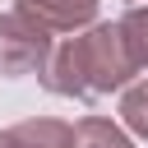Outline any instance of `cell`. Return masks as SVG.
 I'll return each instance as SVG.
<instances>
[{
	"label": "cell",
	"instance_id": "cell-1",
	"mask_svg": "<svg viewBox=\"0 0 148 148\" xmlns=\"http://www.w3.org/2000/svg\"><path fill=\"white\" fill-rule=\"evenodd\" d=\"M74 56H79V74H83V97H106V92H120L130 79H139V60L120 32V18L116 23H88L83 32H74Z\"/></svg>",
	"mask_w": 148,
	"mask_h": 148
},
{
	"label": "cell",
	"instance_id": "cell-2",
	"mask_svg": "<svg viewBox=\"0 0 148 148\" xmlns=\"http://www.w3.org/2000/svg\"><path fill=\"white\" fill-rule=\"evenodd\" d=\"M51 51V28L37 23L28 9H5L0 14V74L5 79H23L37 74V65Z\"/></svg>",
	"mask_w": 148,
	"mask_h": 148
},
{
	"label": "cell",
	"instance_id": "cell-3",
	"mask_svg": "<svg viewBox=\"0 0 148 148\" xmlns=\"http://www.w3.org/2000/svg\"><path fill=\"white\" fill-rule=\"evenodd\" d=\"M102 0H18V9H28L37 23H46L51 32H79L97 18Z\"/></svg>",
	"mask_w": 148,
	"mask_h": 148
},
{
	"label": "cell",
	"instance_id": "cell-4",
	"mask_svg": "<svg viewBox=\"0 0 148 148\" xmlns=\"http://www.w3.org/2000/svg\"><path fill=\"white\" fill-rule=\"evenodd\" d=\"M5 134H9V148H69V120L60 116H28Z\"/></svg>",
	"mask_w": 148,
	"mask_h": 148
},
{
	"label": "cell",
	"instance_id": "cell-5",
	"mask_svg": "<svg viewBox=\"0 0 148 148\" xmlns=\"http://www.w3.org/2000/svg\"><path fill=\"white\" fill-rule=\"evenodd\" d=\"M69 148H134V139L106 116H83L69 125Z\"/></svg>",
	"mask_w": 148,
	"mask_h": 148
},
{
	"label": "cell",
	"instance_id": "cell-6",
	"mask_svg": "<svg viewBox=\"0 0 148 148\" xmlns=\"http://www.w3.org/2000/svg\"><path fill=\"white\" fill-rule=\"evenodd\" d=\"M120 120H125L130 134L148 139V74L143 79H130L120 88Z\"/></svg>",
	"mask_w": 148,
	"mask_h": 148
},
{
	"label": "cell",
	"instance_id": "cell-7",
	"mask_svg": "<svg viewBox=\"0 0 148 148\" xmlns=\"http://www.w3.org/2000/svg\"><path fill=\"white\" fill-rule=\"evenodd\" d=\"M120 32H125V42H130L139 69L148 74V5H134V9L120 18Z\"/></svg>",
	"mask_w": 148,
	"mask_h": 148
},
{
	"label": "cell",
	"instance_id": "cell-8",
	"mask_svg": "<svg viewBox=\"0 0 148 148\" xmlns=\"http://www.w3.org/2000/svg\"><path fill=\"white\" fill-rule=\"evenodd\" d=\"M0 148H9V134H5V130H0Z\"/></svg>",
	"mask_w": 148,
	"mask_h": 148
}]
</instances>
